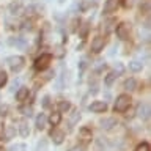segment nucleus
Here are the masks:
<instances>
[{"instance_id":"f257e3e1","label":"nucleus","mask_w":151,"mask_h":151,"mask_svg":"<svg viewBox=\"0 0 151 151\" xmlns=\"http://www.w3.org/2000/svg\"><path fill=\"white\" fill-rule=\"evenodd\" d=\"M131 106V96L129 94H120L115 101V112H126L127 107Z\"/></svg>"},{"instance_id":"f03ea898","label":"nucleus","mask_w":151,"mask_h":151,"mask_svg":"<svg viewBox=\"0 0 151 151\" xmlns=\"http://www.w3.org/2000/svg\"><path fill=\"white\" fill-rule=\"evenodd\" d=\"M6 63L9 65L11 71L19 73V71L22 69V66H24V58L21 55H11V57H8V58H6Z\"/></svg>"},{"instance_id":"7ed1b4c3","label":"nucleus","mask_w":151,"mask_h":151,"mask_svg":"<svg viewBox=\"0 0 151 151\" xmlns=\"http://www.w3.org/2000/svg\"><path fill=\"white\" fill-rule=\"evenodd\" d=\"M50 60H52V57H50L49 54H42L41 57H38V58H36V61H35V68H36L38 71H42V69L49 68Z\"/></svg>"},{"instance_id":"20e7f679","label":"nucleus","mask_w":151,"mask_h":151,"mask_svg":"<svg viewBox=\"0 0 151 151\" xmlns=\"http://www.w3.org/2000/svg\"><path fill=\"white\" fill-rule=\"evenodd\" d=\"M91 137H93L91 129H88V127H82V129L79 131V140L82 145L90 143V142H91Z\"/></svg>"},{"instance_id":"39448f33","label":"nucleus","mask_w":151,"mask_h":151,"mask_svg":"<svg viewBox=\"0 0 151 151\" xmlns=\"http://www.w3.org/2000/svg\"><path fill=\"white\" fill-rule=\"evenodd\" d=\"M137 115H139L142 120H148L150 118V106L146 102H142L139 104V107H137Z\"/></svg>"},{"instance_id":"423d86ee","label":"nucleus","mask_w":151,"mask_h":151,"mask_svg":"<svg viewBox=\"0 0 151 151\" xmlns=\"http://www.w3.org/2000/svg\"><path fill=\"white\" fill-rule=\"evenodd\" d=\"M90 110L94 112V113H102L107 110V104L104 101H94L91 106H90Z\"/></svg>"},{"instance_id":"0eeeda50","label":"nucleus","mask_w":151,"mask_h":151,"mask_svg":"<svg viewBox=\"0 0 151 151\" xmlns=\"http://www.w3.org/2000/svg\"><path fill=\"white\" fill-rule=\"evenodd\" d=\"M116 35L120 40H126V38L129 36V25H127V24H120V25L116 27Z\"/></svg>"},{"instance_id":"6e6552de","label":"nucleus","mask_w":151,"mask_h":151,"mask_svg":"<svg viewBox=\"0 0 151 151\" xmlns=\"http://www.w3.org/2000/svg\"><path fill=\"white\" fill-rule=\"evenodd\" d=\"M104 44H106L104 38H101V36L94 38V40L91 41V50H93V52H101V50L104 49Z\"/></svg>"},{"instance_id":"1a4fd4ad","label":"nucleus","mask_w":151,"mask_h":151,"mask_svg":"<svg viewBox=\"0 0 151 151\" xmlns=\"http://www.w3.org/2000/svg\"><path fill=\"white\" fill-rule=\"evenodd\" d=\"M50 137H52V140H54L55 145H60V143H63V140H65V132L58 131V129H54L50 132Z\"/></svg>"},{"instance_id":"9d476101","label":"nucleus","mask_w":151,"mask_h":151,"mask_svg":"<svg viewBox=\"0 0 151 151\" xmlns=\"http://www.w3.org/2000/svg\"><path fill=\"white\" fill-rule=\"evenodd\" d=\"M116 8H118V0H107L106 5H104V13L110 14L113 11H116Z\"/></svg>"},{"instance_id":"9b49d317","label":"nucleus","mask_w":151,"mask_h":151,"mask_svg":"<svg viewBox=\"0 0 151 151\" xmlns=\"http://www.w3.org/2000/svg\"><path fill=\"white\" fill-rule=\"evenodd\" d=\"M19 134L22 137H28L30 135V127H28V123L25 120L19 121Z\"/></svg>"},{"instance_id":"f8f14e48","label":"nucleus","mask_w":151,"mask_h":151,"mask_svg":"<svg viewBox=\"0 0 151 151\" xmlns=\"http://www.w3.org/2000/svg\"><path fill=\"white\" fill-rule=\"evenodd\" d=\"M113 126H116L115 118H104V120H101V127L102 129H112Z\"/></svg>"},{"instance_id":"ddd939ff","label":"nucleus","mask_w":151,"mask_h":151,"mask_svg":"<svg viewBox=\"0 0 151 151\" xmlns=\"http://www.w3.org/2000/svg\"><path fill=\"white\" fill-rule=\"evenodd\" d=\"M9 44H11V46H16V47H19V49H24V47L27 46V41L24 40V38L17 36V38H13V40H9Z\"/></svg>"},{"instance_id":"4468645a","label":"nucleus","mask_w":151,"mask_h":151,"mask_svg":"<svg viewBox=\"0 0 151 151\" xmlns=\"http://www.w3.org/2000/svg\"><path fill=\"white\" fill-rule=\"evenodd\" d=\"M14 135H16V129H14L13 126H6L5 127V131H3V137L6 140H11L14 139Z\"/></svg>"},{"instance_id":"2eb2a0df","label":"nucleus","mask_w":151,"mask_h":151,"mask_svg":"<svg viewBox=\"0 0 151 151\" xmlns=\"http://www.w3.org/2000/svg\"><path fill=\"white\" fill-rule=\"evenodd\" d=\"M46 121H47L46 115H44V113H40V115L36 116V127H38L40 131L44 129V127H46Z\"/></svg>"},{"instance_id":"dca6fc26","label":"nucleus","mask_w":151,"mask_h":151,"mask_svg":"<svg viewBox=\"0 0 151 151\" xmlns=\"http://www.w3.org/2000/svg\"><path fill=\"white\" fill-rule=\"evenodd\" d=\"M27 98H28V88L22 87V88L16 93V99H17V101H25Z\"/></svg>"},{"instance_id":"f3484780","label":"nucleus","mask_w":151,"mask_h":151,"mask_svg":"<svg viewBox=\"0 0 151 151\" xmlns=\"http://www.w3.org/2000/svg\"><path fill=\"white\" fill-rule=\"evenodd\" d=\"M129 68L132 71H140L142 68H143V63L139 61V60H132V61H129Z\"/></svg>"},{"instance_id":"a211bd4d","label":"nucleus","mask_w":151,"mask_h":151,"mask_svg":"<svg viewBox=\"0 0 151 151\" xmlns=\"http://www.w3.org/2000/svg\"><path fill=\"white\" fill-rule=\"evenodd\" d=\"M124 88H126V90H129V91L135 90V88H137V82H135V79H127L126 82H124Z\"/></svg>"},{"instance_id":"6ab92c4d","label":"nucleus","mask_w":151,"mask_h":151,"mask_svg":"<svg viewBox=\"0 0 151 151\" xmlns=\"http://www.w3.org/2000/svg\"><path fill=\"white\" fill-rule=\"evenodd\" d=\"M21 9H22V6H21V3H19V2H13L11 5H9V11H11L13 14H19Z\"/></svg>"},{"instance_id":"aec40b11","label":"nucleus","mask_w":151,"mask_h":151,"mask_svg":"<svg viewBox=\"0 0 151 151\" xmlns=\"http://www.w3.org/2000/svg\"><path fill=\"white\" fill-rule=\"evenodd\" d=\"M60 120H61V116H60V113H52V115L49 116V121H50V124H54V126H57L60 123Z\"/></svg>"},{"instance_id":"412c9836","label":"nucleus","mask_w":151,"mask_h":151,"mask_svg":"<svg viewBox=\"0 0 151 151\" xmlns=\"http://www.w3.org/2000/svg\"><path fill=\"white\" fill-rule=\"evenodd\" d=\"M71 109V104L68 102V101H61L60 104H58V110L60 112H68Z\"/></svg>"},{"instance_id":"4be33fe9","label":"nucleus","mask_w":151,"mask_h":151,"mask_svg":"<svg viewBox=\"0 0 151 151\" xmlns=\"http://www.w3.org/2000/svg\"><path fill=\"white\" fill-rule=\"evenodd\" d=\"M80 120V113H79V110H76V112H73V115H71V118H69V123L71 124H76Z\"/></svg>"},{"instance_id":"5701e85b","label":"nucleus","mask_w":151,"mask_h":151,"mask_svg":"<svg viewBox=\"0 0 151 151\" xmlns=\"http://www.w3.org/2000/svg\"><path fill=\"white\" fill-rule=\"evenodd\" d=\"M6 80H8V76H6V73H5V71H0V88H2L3 85L6 83Z\"/></svg>"},{"instance_id":"b1692460","label":"nucleus","mask_w":151,"mask_h":151,"mask_svg":"<svg viewBox=\"0 0 151 151\" xmlns=\"http://www.w3.org/2000/svg\"><path fill=\"white\" fill-rule=\"evenodd\" d=\"M135 151H150V145L146 142H142V143L135 148Z\"/></svg>"},{"instance_id":"393cba45","label":"nucleus","mask_w":151,"mask_h":151,"mask_svg":"<svg viewBox=\"0 0 151 151\" xmlns=\"http://www.w3.org/2000/svg\"><path fill=\"white\" fill-rule=\"evenodd\" d=\"M116 77H118V76H116L115 73H110V74H109L107 77H106V83H107V85H112V83H113V80H115Z\"/></svg>"},{"instance_id":"a878e982","label":"nucleus","mask_w":151,"mask_h":151,"mask_svg":"<svg viewBox=\"0 0 151 151\" xmlns=\"http://www.w3.org/2000/svg\"><path fill=\"white\" fill-rule=\"evenodd\" d=\"M46 148H47L46 140H41L40 143H38V146H36V151H46Z\"/></svg>"},{"instance_id":"bb28decb","label":"nucleus","mask_w":151,"mask_h":151,"mask_svg":"<svg viewBox=\"0 0 151 151\" xmlns=\"http://www.w3.org/2000/svg\"><path fill=\"white\" fill-rule=\"evenodd\" d=\"M104 25H106V33H109V32L112 30V27L115 25V21H112V19H110V21H107L106 24H104Z\"/></svg>"},{"instance_id":"cd10ccee","label":"nucleus","mask_w":151,"mask_h":151,"mask_svg":"<svg viewBox=\"0 0 151 151\" xmlns=\"http://www.w3.org/2000/svg\"><path fill=\"white\" fill-rule=\"evenodd\" d=\"M115 69H116V76L121 74V73H123V65H121V63H116V65H115Z\"/></svg>"},{"instance_id":"c85d7f7f","label":"nucleus","mask_w":151,"mask_h":151,"mask_svg":"<svg viewBox=\"0 0 151 151\" xmlns=\"http://www.w3.org/2000/svg\"><path fill=\"white\" fill-rule=\"evenodd\" d=\"M22 112H24V115H28V116L32 115V109H30V107H24Z\"/></svg>"},{"instance_id":"c756f323","label":"nucleus","mask_w":151,"mask_h":151,"mask_svg":"<svg viewBox=\"0 0 151 151\" xmlns=\"http://www.w3.org/2000/svg\"><path fill=\"white\" fill-rule=\"evenodd\" d=\"M87 30H88V24H85V25H83V28H82V32H80V36H85V35H87Z\"/></svg>"},{"instance_id":"7c9ffc66","label":"nucleus","mask_w":151,"mask_h":151,"mask_svg":"<svg viewBox=\"0 0 151 151\" xmlns=\"http://www.w3.org/2000/svg\"><path fill=\"white\" fill-rule=\"evenodd\" d=\"M49 101H50V98L49 96H44V99H42V106L47 107V106H49Z\"/></svg>"},{"instance_id":"2f4dec72","label":"nucleus","mask_w":151,"mask_h":151,"mask_svg":"<svg viewBox=\"0 0 151 151\" xmlns=\"http://www.w3.org/2000/svg\"><path fill=\"white\" fill-rule=\"evenodd\" d=\"M6 106H0V115H5V112H6Z\"/></svg>"},{"instance_id":"473e14b6","label":"nucleus","mask_w":151,"mask_h":151,"mask_svg":"<svg viewBox=\"0 0 151 151\" xmlns=\"http://www.w3.org/2000/svg\"><path fill=\"white\" fill-rule=\"evenodd\" d=\"M123 5H124L126 8H127V6H131V5H132V0H123Z\"/></svg>"},{"instance_id":"72a5a7b5","label":"nucleus","mask_w":151,"mask_h":151,"mask_svg":"<svg viewBox=\"0 0 151 151\" xmlns=\"http://www.w3.org/2000/svg\"><path fill=\"white\" fill-rule=\"evenodd\" d=\"M69 151H83V150L80 148V146H74V148H71Z\"/></svg>"}]
</instances>
